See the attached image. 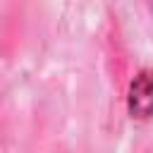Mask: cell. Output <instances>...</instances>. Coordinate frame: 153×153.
Returning a JSON list of instances; mask_svg holds the SVG:
<instances>
[{
    "label": "cell",
    "instance_id": "cell-1",
    "mask_svg": "<svg viewBox=\"0 0 153 153\" xmlns=\"http://www.w3.org/2000/svg\"><path fill=\"white\" fill-rule=\"evenodd\" d=\"M127 105H129V115L136 120L153 117V67L141 69L131 79Z\"/></svg>",
    "mask_w": 153,
    "mask_h": 153
}]
</instances>
